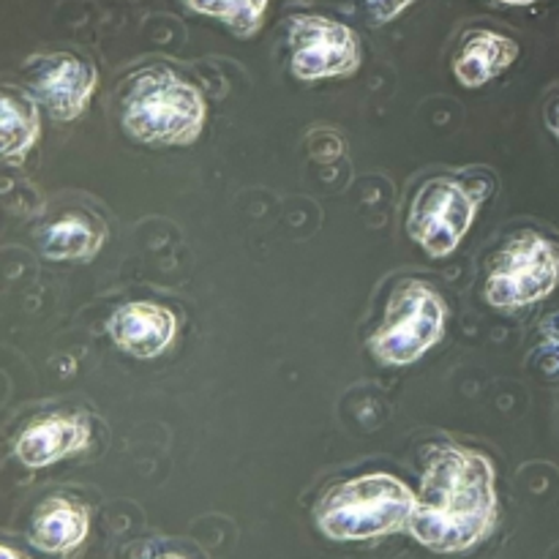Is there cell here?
Here are the masks:
<instances>
[{"label":"cell","instance_id":"obj_3","mask_svg":"<svg viewBox=\"0 0 559 559\" xmlns=\"http://www.w3.org/2000/svg\"><path fill=\"white\" fill-rule=\"evenodd\" d=\"M205 115V98L191 82L169 69H151L131 80L120 120L142 145L183 147L202 134Z\"/></svg>","mask_w":559,"mask_h":559},{"label":"cell","instance_id":"obj_17","mask_svg":"<svg viewBox=\"0 0 559 559\" xmlns=\"http://www.w3.org/2000/svg\"><path fill=\"white\" fill-rule=\"evenodd\" d=\"M413 0H366V9H369L371 20L374 22H391L402 14Z\"/></svg>","mask_w":559,"mask_h":559},{"label":"cell","instance_id":"obj_5","mask_svg":"<svg viewBox=\"0 0 559 559\" xmlns=\"http://www.w3.org/2000/svg\"><path fill=\"white\" fill-rule=\"evenodd\" d=\"M559 284V246L538 233H519L489 265L484 295L495 309H522L544 300Z\"/></svg>","mask_w":559,"mask_h":559},{"label":"cell","instance_id":"obj_18","mask_svg":"<svg viewBox=\"0 0 559 559\" xmlns=\"http://www.w3.org/2000/svg\"><path fill=\"white\" fill-rule=\"evenodd\" d=\"M546 123H549L551 134H555L559 140V96L549 104V109H546Z\"/></svg>","mask_w":559,"mask_h":559},{"label":"cell","instance_id":"obj_8","mask_svg":"<svg viewBox=\"0 0 559 559\" xmlns=\"http://www.w3.org/2000/svg\"><path fill=\"white\" fill-rule=\"evenodd\" d=\"M33 91L55 120H76L96 91V69L69 52L36 58L31 69Z\"/></svg>","mask_w":559,"mask_h":559},{"label":"cell","instance_id":"obj_16","mask_svg":"<svg viewBox=\"0 0 559 559\" xmlns=\"http://www.w3.org/2000/svg\"><path fill=\"white\" fill-rule=\"evenodd\" d=\"M540 336H544L540 353H544L546 369H549L551 374H559V314H551L549 320H546Z\"/></svg>","mask_w":559,"mask_h":559},{"label":"cell","instance_id":"obj_11","mask_svg":"<svg viewBox=\"0 0 559 559\" xmlns=\"http://www.w3.org/2000/svg\"><path fill=\"white\" fill-rule=\"evenodd\" d=\"M91 530L87 508L66 497H49L36 508L31 522V544L44 555H69Z\"/></svg>","mask_w":559,"mask_h":559},{"label":"cell","instance_id":"obj_20","mask_svg":"<svg viewBox=\"0 0 559 559\" xmlns=\"http://www.w3.org/2000/svg\"><path fill=\"white\" fill-rule=\"evenodd\" d=\"M497 3H508V5H527V3H533V0H497Z\"/></svg>","mask_w":559,"mask_h":559},{"label":"cell","instance_id":"obj_14","mask_svg":"<svg viewBox=\"0 0 559 559\" xmlns=\"http://www.w3.org/2000/svg\"><path fill=\"white\" fill-rule=\"evenodd\" d=\"M41 134L38 107L33 98L14 91H0V156L20 162Z\"/></svg>","mask_w":559,"mask_h":559},{"label":"cell","instance_id":"obj_10","mask_svg":"<svg viewBox=\"0 0 559 559\" xmlns=\"http://www.w3.org/2000/svg\"><path fill=\"white\" fill-rule=\"evenodd\" d=\"M91 442V426L80 415H52V418L36 420L22 431L14 451L25 467L38 469L69 459L87 448Z\"/></svg>","mask_w":559,"mask_h":559},{"label":"cell","instance_id":"obj_19","mask_svg":"<svg viewBox=\"0 0 559 559\" xmlns=\"http://www.w3.org/2000/svg\"><path fill=\"white\" fill-rule=\"evenodd\" d=\"M0 559H31V557L22 555V551H16V549H11V546L0 544Z\"/></svg>","mask_w":559,"mask_h":559},{"label":"cell","instance_id":"obj_7","mask_svg":"<svg viewBox=\"0 0 559 559\" xmlns=\"http://www.w3.org/2000/svg\"><path fill=\"white\" fill-rule=\"evenodd\" d=\"M289 49H293V74L300 82L349 76L360 66V41L355 31L328 16H293Z\"/></svg>","mask_w":559,"mask_h":559},{"label":"cell","instance_id":"obj_6","mask_svg":"<svg viewBox=\"0 0 559 559\" xmlns=\"http://www.w3.org/2000/svg\"><path fill=\"white\" fill-rule=\"evenodd\" d=\"M478 216V200L453 178H431L415 194L407 233L435 260L453 254Z\"/></svg>","mask_w":559,"mask_h":559},{"label":"cell","instance_id":"obj_12","mask_svg":"<svg viewBox=\"0 0 559 559\" xmlns=\"http://www.w3.org/2000/svg\"><path fill=\"white\" fill-rule=\"evenodd\" d=\"M516 58L519 44L513 38L495 31H473L464 36L453 58V74L464 87H484L486 82L511 69Z\"/></svg>","mask_w":559,"mask_h":559},{"label":"cell","instance_id":"obj_9","mask_svg":"<svg viewBox=\"0 0 559 559\" xmlns=\"http://www.w3.org/2000/svg\"><path fill=\"white\" fill-rule=\"evenodd\" d=\"M107 328L120 353L134 355V358H156L173 344L178 333V317L162 304L134 300L115 309Z\"/></svg>","mask_w":559,"mask_h":559},{"label":"cell","instance_id":"obj_21","mask_svg":"<svg viewBox=\"0 0 559 559\" xmlns=\"http://www.w3.org/2000/svg\"><path fill=\"white\" fill-rule=\"evenodd\" d=\"M164 559H183V557H164Z\"/></svg>","mask_w":559,"mask_h":559},{"label":"cell","instance_id":"obj_2","mask_svg":"<svg viewBox=\"0 0 559 559\" xmlns=\"http://www.w3.org/2000/svg\"><path fill=\"white\" fill-rule=\"evenodd\" d=\"M415 495L385 473L360 475L328 489L314 508V522L331 540H371L409 530Z\"/></svg>","mask_w":559,"mask_h":559},{"label":"cell","instance_id":"obj_1","mask_svg":"<svg viewBox=\"0 0 559 559\" xmlns=\"http://www.w3.org/2000/svg\"><path fill=\"white\" fill-rule=\"evenodd\" d=\"M495 464L462 445H437L426 451L420 491L409 533L437 555H459L484 544L497 527Z\"/></svg>","mask_w":559,"mask_h":559},{"label":"cell","instance_id":"obj_4","mask_svg":"<svg viewBox=\"0 0 559 559\" xmlns=\"http://www.w3.org/2000/svg\"><path fill=\"white\" fill-rule=\"evenodd\" d=\"M445 317V304L435 287L424 282L402 284L371 336V353L385 366L415 364L442 338Z\"/></svg>","mask_w":559,"mask_h":559},{"label":"cell","instance_id":"obj_15","mask_svg":"<svg viewBox=\"0 0 559 559\" xmlns=\"http://www.w3.org/2000/svg\"><path fill=\"white\" fill-rule=\"evenodd\" d=\"M194 11L222 20L238 38H251L262 27L267 0H186Z\"/></svg>","mask_w":559,"mask_h":559},{"label":"cell","instance_id":"obj_13","mask_svg":"<svg viewBox=\"0 0 559 559\" xmlns=\"http://www.w3.org/2000/svg\"><path fill=\"white\" fill-rule=\"evenodd\" d=\"M104 229L93 218L69 213L49 224L41 235V251L47 260L82 262L93 260L104 246Z\"/></svg>","mask_w":559,"mask_h":559}]
</instances>
